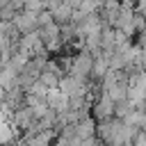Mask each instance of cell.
I'll use <instances>...</instances> for the list:
<instances>
[{"label":"cell","instance_id":"cell-1","mask_svg":"<svg viewBox=\"0 0 146 146\" xmlns=\"http://www.w3.org/2000/svg\"><path fill=\"white\" fill-rule=\"evenodd\" d=\"M96 137L103 144H116V146H121L123 144V119L112 116V119L98 121L96 123Z\"/></svg>","mask_w":146,"mask_h":146},{"label":"cell","instance_id":"cell-2","mask_svg":"<svg viewBox=\"0 0 146 146\" xmlns=\"http://www.w3.org/2000/svg\"><path fill=\"white\" fill-rule=\"evenodd\" d=\"M94 59H96V55L91 50H87V48L78 50L73 55V62H71V68H68L66 75H73V78H80V80H89L91 71H94Z\"/></svg>","mask_w":146,"mask_h":146},{"label":"cell","instance_id":"cell-3","mask_svg":"<svg viewBox=\"0 0 146 146\" xmlns=\"http://www.w3.org/2000/svg\"><path fill=\"white\" fill-rule=\"evenodd\" d=\"M39 34H41V41H43V46H46L48 52H57L62 48V43H64V39H62V25L55 23V21L48 23V25H43V27H39Z\"/></svg>","mask_w":146,"mask_h":146},{"label":"cell","instance_id":"cell-4","mask_svg":"<svg viewBox=\"0 0 146 146\" xmlns=\"http://www.w3.org/2000/svg\"><path fill=\"white\" fill-rule=\"evenodd\" d=\"M9 121H11V128L14 130H18L21 135H25L32 128V123L36 121V114H34V110L30 105H23V107H18V110H14L9 114Z\"/></svg>","mask_w":146,"mask_h":146},{"label":"cell","instance_id":"cell-5","mask_svg":"<svg viewBox=\"0 0 146 146\" xmlns=\"http://www.w3.org/2000/svg\"><path fill=\"white\" fill-rule=\"evenodd\" d=\"M91 116H94L96 121H105V119L116 116V103H114L105 91H100L98 98H96L94 105H91Z\"/></svg>","mask_w":146,"mask_h":146},{"label":"cell","instance_id":"cell-6","mask_svg":"<svg viewBox=\"0 0 146 146\" xmlns=\"http://www.w3.org/2000/svg\"><path fill=\"white\" fill-rule=\"evenodd\" d=\"M121 9H123V2L121 0H103L100 2V9H98L103 25L105 27H116V21H119Z\"/></svg>","mask_w":146,"mask_h":146},{"label":"cell","instance_id":"cell-7","mask_svg":"<svg viewBox=\"0 0 146 146\" xmlns=\"http://www.w3.org/2000/svg\"><path fill=\"white\" fill-rule=\"evenodd\" d=\"M11 23H14V27H16L21 34H27V32L39 30V25H36V11H27V9H23V11H18V16H16Z\"/></svg>","mask_w":146,"mask_h":146},{"label":"cell","instance_id":"cell-8","mask_svg":"<svg viewBox=\"0 0 146 146\" xmlns=\"http://www.w3.org/2000/svg\"><path fill=\"white\" fill-rule=\"evenodd\" d=\"M96 119L89 114V116H84V119H80L78 123H75V135H78V139H89V137H96Z\"/></svg>","mask_w":146,"mask_h":146},{"label":"cell","instance_id":"cell-9","mask_svg":"<svg viewBox=\"0 0 146 146\" xmlns=\"http://www.w3.org/2000/svg\"><path fill=\"white\" fill-rule=\"evenodd\" d=\"M123 121L135 125L137 130H146V107H132Z\"/></svg>","mask_w":146,"mask_h":146},{"label":"cell","instance_id":"cell-10","mask_svg":"<svg viewBox=\"0 0 146 146\" xmlns=\"http://www.w3.org/2000/svg\"><path fill=\"white\" fill-rule=\"evenodd\" d=\"M73 7L71 5H66V2H59L55 9H50V14H52V18H55V23H59V25H64V23H68L71 21V16H73Z\"/></svg>","mask_w":146,"mask_h":146},{"label":"cell","instance_id":"cell-11","mask_svg":"<svg viewBox=\"0 0 146 146\" xmlns=\"http://www.w3.org/2000/svg\"><path fill=\"white\" fill-rule=\"evenodd\" d=\"M98 9H100V0H82L80 7H78V11L84 14V16H89V14L98 11Z\"/></svg>","mask_w":146,"mask_h":146},{"label":"cell","instance_id":"cell-12","mask_svg":"<svg viewBox=\"0 0 146 146\" xmlns=\"http://www.w3.org/2000/svg\"><path fill=\"white\" fill-rule=\"evenodd\" d=\"M64 2H66V5H71V7H73V9H78V7H80V2H82V0H64Z\"/></svg>","mask_w":146,"mask_h":146},{"label":"cell","instance_id":"cell-13","mask_svg":"<svg viewBox=\"0 0 146 146\" xmlns=\"http://www.w3.org/2000/svg\"><path fill=\"white\" fill-rule=\"evenodd\" d=\"M121 2H123L125 7H135V5H137V0H121Z\"/></svg>","mask_w":146,"mask_h":146},{"label":"cell","instance_id":"cell-14","mask_svg":"<svg viewBox=\"0 0 146 146\" xmlns=\"http://www.w3.org/2000/svg\"><path fill=\"white\" fill-rule=\"evenodd\" d=\"M71 146H80V139H75V141H73V144H71Z\"/></svg>","mask_w":146,"mask_h":146},{"label":"cell","instance_id":"cell-15","mask_svg":"<svg viewBox=\"0 0 146 146\" xmlns=\"http://www.w3.org/2000/svg\"><path fill=\"white\" fill-rule=\"evenodd\" d=\"M100 2H103V0H100Z\"/></svg>","mask_w":146,"mask_h":146}]
</instances>
